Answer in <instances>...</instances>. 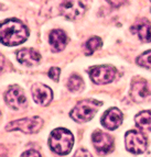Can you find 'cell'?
I'll use <instances>...</instances> for the list:
<instances>
[{
  "mask_svg": "<svg viewBox=\"0 0 151 157\" xmlns=\"http://www.w3.org/2000/svg\"><path fill=\"white\" fill-rule=\"evenodd\" d=\"M1 43L7 46H16L23 43L29 37V31L18 19H8L0 26Z\"/></svg>",
  "mask_w": 151,
  "mask_h": 157,
  "instance_id": "cell-1",
  "label": "cell"
},
{
  "mask_svg": "<svg viewBox=\"0 0 151 157\" xmlns=\"http://www.w3.org/2000/svg\"><path fill=\"white\" fill-rule=\"evenodd\" d=\"M49 145L50 148L56 154L66 155L71 152L74 145V136L66 128H55L50 134Z\"/></svg>",
  "mask_w": 151,
  "mask_h": 157,
  "instance_id": "cell-2",
  "label": "cell"
},
{
  "mask_svg": "<svg viewBox=\"0 0 151 157\" xmlns=\"http://www.w3.org/2000/svg\"><path fill=\"white\" fill-rule=\"evenodd\" d=\"M101 105V102L97 101V100H83L73 108L70 115L73 120H75L76 122H80V123L88 122L93 119V117L97 112L98 108Z\"/></svg>",
  "mask_w": 151,
  "mask_h": 157,
  "instance_id": "cell-3",
  "label": "cell"
},
{
  "mask_svg": "<svg viewBox=\"0 0 151 157\" xmlns=\"http://www.w3.org/2000/svg\"><path fill=\"white\" fill-rule=\"evenodd\" d=\"M43 125V120L40 117H31V118H24L20 120L10 122L5 126L6 131H19L27 134L37 133Z\"/></svg>",
  "mask_w": 151,
  "mask_h": 157,
  "instance_id": "cell-4",
  "label": "cell"
},
{
  "mask_svg": "<svg viewBox=\"0 0 151 157\" xmlns=\"http://www.w3.org/2000/svg\"><path fill=\"white\" fill-rule=\"evenodd\" d=\"M125 142H126L127 151L133 154H142L148 146L147 137L140 131H136V130H131L126 133Z\"/></svg>",
  "mask_w": 151,
  "mask_h": 157,
  "instance_id": "cell-5",
  "label": "cell"
},
{
  "mask_svg": "<svg viewBox=\"0 0 151 157\" xmlns=\"http://www.w3.org/2000/svg\"><path fill=\"white\" fill-rule=\"evenodd\" d=\"M116 76V69L109 65H99L90 68L89 77L92 81L98 85L109 84Z\"/></svg>",
  "mask_w": 151,
  "mask_h": 157,
  "instance_id": "cell-6",
  "label": "cell"
},
{
  "mask_svg": "<svg viewBox=\"0 0 151 157\" xmlns=\"http://www.w3.org/2000/svg\"><path fill=\"white\" fill-rule=\"evenodd\" d=\"M5 100L7 105L14 110L24 108L27 103V98L24 96L23 90L19 86H11L5 94Z\"/></svg>",
  "mask_w": 151,
  "mask_h": 157,
  "instance_id": "cell-7",
  "label": "cell"
},
{
  "mask_svg": "<svg viewBox=\"0 0 151 157\" xmlns=\"http://www.w3.org/2000/svg\"><path fill=\"white\" fill-rule=\"evenodd\" d=\"M92 142L99 154H108L114 148V140L109 134L101 131H95L92 135Z\"/></svg>",
  "mask_w": 151,
  "mask_h": 157,
  "instance_id": "cell-8",
  "label": "cell"
},
{
  "mask_svg": "<svg viewBox=\"0 0 151 157\" xmlns=\"http://www.w3.org/2000/svg\"><path fill=\"white\" fill-rule=\"evenodd\" d=\"M61 14L67 20H76L85 12V6L81 1H63L60 6Z\"/></svg>",
  "mask_w": 151,
  "mask_h": 157,
  "instance_id": "cell-9",
  "label": "cell"
},
{
  "mask_svg": "<svg viewBox=\"0 0 151 157\" xmlns=\"http://www.w3.org/2000/svg\"><path fill=\"white\" fill-rule=\"evenodd\" d=\"M150 91L147 81L141 78H135L131 82V88H130V97L133 98V101L142 102L149 97Z\"/></svg>",
  "mask_w": 151,
  "mask_h": 157,
  "instance_id": "cell-10",
  "label": "cell"
},
{
  "mask_svg": "<svg viewBox=\"0 0 151 157\" xmlns=\"http://www.w3.org/2000/svg\"><path fill=\"white\" fill-rule=\"evenodd\" d=\"M31 94L33 100L37 102L38 105H48L53 98L52 90L48 86L43 84H34L31 88Z\"/></svg>",
  "mask_w": 151,
  "mask_h": 157,
  "instance_id": "cell-11",
  "label": "cell"
},
{
  "mask_svg": "<svg viewBox=\"0 0 151 157\" xmlns=\"http://www.w3.org/2000/svg\"><path fill=\"white\" fill-rule=\"evenodd\" d=\"M101 124L108 130H115L121 124L122 113L117 108H111L107 110L101 117Z\"/></svg>",
  "mask_w": 151,
  "mask_h": 157,
  "instance_id": "cell-12",
  "label": "cell"
},
{
  "mask_svg": "<svg viewBox=\"0 0 151 157\" xmlns=\"http://www.w3.org/2000/svg\"><path fill=\"white\" fill-rule=\"evenodd\" d=\"M17 59L19 63L26 66H34L38 65L41 60L40 53L37 52L33 48H22L17 53Z\"/></svg>",
  "mask_w": 151,
  "mask_h": 157,
  "instance_id": "cell-13",
  "label": "cell"
},
{
  "mask_svg": "<svg viewBox=\"0 0 151 157\" xmlns=\"http://www.w3.org/2000/svg\"><path fill=\"white\" fill-rule=\"evenodd\" d=\"M49 42H50L51 47H52V50L54 52H60V51L64 50L65 46H66V34L62 30H53L50 33Z\"/></svg>",
  "mask_w": 151,
  "mask_h": 157,
  "instance_id": "cell-14",
  "label": "cell"
},
{
  "mask_svg": "<svg viewBox=\"0 0 151 157\" xmlns=\"http://www.w3.org/2000/svg\"><path fill=\"white\" fill-rule=\"evenodd\" d=\"M136 125L143 131L151 132V112L150 111H142L135 117Z\"/></svg>",
  "mask_w": 151,
  "mask_h": 157,
  "instance_id": "cell-15",
  "label": "cell"
},
{
  "mask_svg": "<svg viewBox=\"0 0 151 157\" xmlns=\"http://www.w3.org/2000/svg\"><path fill=\"white\" fill-rule=\"evenodd\" d=\"M135 31L142 42H151V24L148 22L139 23L135 26Z\"/></svg>",
  "mask_w": 151,
  "mask_h": 157,
  "instance_id": "cell-16",
  "label": "cell"
},
{
  "mask_svg": "<svg viewBox=\"0 0 151 157\" xmlns=\"http://www.w3.org/2000/svg\"><path fill=\"white\" fill-rule=\"evenodd\" d=\"M101 44H103V42H101V37H98V36L90 37L84 45L85 54H86V55H92L96 50H98V48L101 46Z\"/></svg>",
  "mask_w": 151,
  "mask_h": 157,
  "instance_id": "cell-17",
  "label": "cell"
},
{
  "mask_svg": "<svg viewBox=\"0 0 151 157\" xmlns=\"http://www.w3.org/2000/svg\"><path fill=\"white\" fill-rule=\"evenodd\" d=\"M84 87V81L82 77L78 75H72L67 81V89L72 92H78L83 89Z\"/></svg>",
  "mask_w": 151,
  "mask_h": 157,
  "instance_id": "cell-18",
  "label": "cell"
},
{
  "mask_svg": "<svg viewBox=\"0 0 151 157\" xmlns=\"http://www.w3.org/2000/svg\"><path fill=\"white\" fill-rule=\"evenodd\" d=\"M137 64L142 66V67L151 69V50L142 53V54L137 58Z\"/></svg>",
  "mask_w": 151,
  "mask_h": 157,
  "instance_id": "cell-19",
  "label": "cell"
},
{
  "mask_svg": "<svg viewBox=\"0 0 151 157\" xmlns=\"http://www.w3.org/2000/svg\"><path fill=\"white\" fill-rule=\"evenodd\" d=\"M60 68L58 67H52L49 71V76H50V78L52 79V80L54 81H58V79H60Z\"/></svg>",
  "mask_w": 151,
  "mask_h": 157,
  "instance_id": "cell-20",
  "label": "cell"
},
{
  "mask_svg": "<svg viewBox=\"0 0 151 157\" xmlns=\"http://www.w3.org/2000/svg\"><path fill=\"white\" fill-rule=\"evenodd\" d=\"M73 157H93V155L90 154L86 148H78L75 152Z\"/></svg>",
  "mask_w": 151,
  "mask_h": 157,
  "instance_id": "cell-21",
  "label": "cell"
},
{
  "mask_svg": "<svg viewBox=\"0 0 151 157\" xmlns=\"http://www.w3.org/2000/svg\"><path fill=\"white\" fill-rule=\"evenodd\" d=\"M21 157H41V154L35 149H29L21 155Z\"/></svg>",
  "mask_w": 151,
  "mask_h": 157,
  "instance_id": "cell-22",
  "label": "cell"
},
{
  "mask_svg": "<svg viewBox=\"0 0 151 157\" xmlns=\"http://www.w3.org/2000/svg\"><path fill=\"white\" fill-rule=\"evenodd\" d=\"M150 3H151V2H150Z\"/></svg>",
  "mask_w": 151,
  "mask_h": 157,
  "instance_id": "cell-23",
  "label": "cell"
}]
</instances>
